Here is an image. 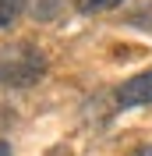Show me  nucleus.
Masks as SVG:
<instances>
[{
    "label": "nucleus",
    "mask_w": 152,
    "mask_h": 156,
    "mask_svg": "<svg viewBox=\"0 0 152 156\" xmlns=\"http://www.w3.org/2000/svg\"><path fill=\"white\" fill-rule=\"evenodd\" d=\"M46 75V57L32 43H7L0 50V85L4 89H29Z\"/></svg>",
    "instance_id": "1"
},
{
    "label": "nucleus",
    "mask_w": 152,
    "mask_h": 156,
    "mask_svg": "<svg viewBox=\"0 0 152 156\" xmlns=\"http://www.w3.org/2000/svg\"><path fill=\"white\" fill-rule=\"evenodd\" d=\"M142 103H152V68L142 71V75L127 78L120 89H117V107H142Z\"/></svg>",
    "instance_id": "2"
},
{
    "label": "nucleus",
    "mask_w": 152,
    "mask_h": 156,
    "mask_svg": "<svg viewBox=\"0 0 152 156\" xmlns=\"http://www.w3.org/2000/svg\"><path fill=\"white\" fill-rule=\"evenodd\" d=\"M21 7H25V0H0V29H7L21 14Z\"/></svg>",
    "instance_id": "3"
},
{
    "label": "nucleus",
    "mask_w": 152,
    "mask_h": 156,
    "mask_svg": "<svg viewBox=\"0 0 152 156\" xmlns=\"http://www.w3.org/2000/svg\"><path fill=\"white\" fill-rule=\"evenodd\" d=\"M117 4H124V0H78V11L81 14H99V11H110Z\"/></svg>",
    "instance_id": "4"
},
{
    "label": "nucleus",
    "mask_w": 152,
    "mask_h": 156,
    "mask_svg": "<svg viewBox=\"0 0 152 156\" xmlns=\"http://www.w3.org/2000/svg\"><path fill=\"white\" fill-rule=\"evenodd\" d=\"M131 156H152V146H142V149H134Z\"/></svg>",
    "instance_id": "5"
},
{
    "label": "nucleus",
    "mask_w": 152,
    "mask_h": 156,
    "mask_svg": "<svg viewBox=\"0 0 152 156\" xmlns=\"http://www.w3.org/2000/svg\"><path fill=\"white\" fill-rule=\"evenodd\" d=\"M0 156H11V146H7V142H0Z\"/></svg>",
    "instance_id": "6"
}]
</instances>
